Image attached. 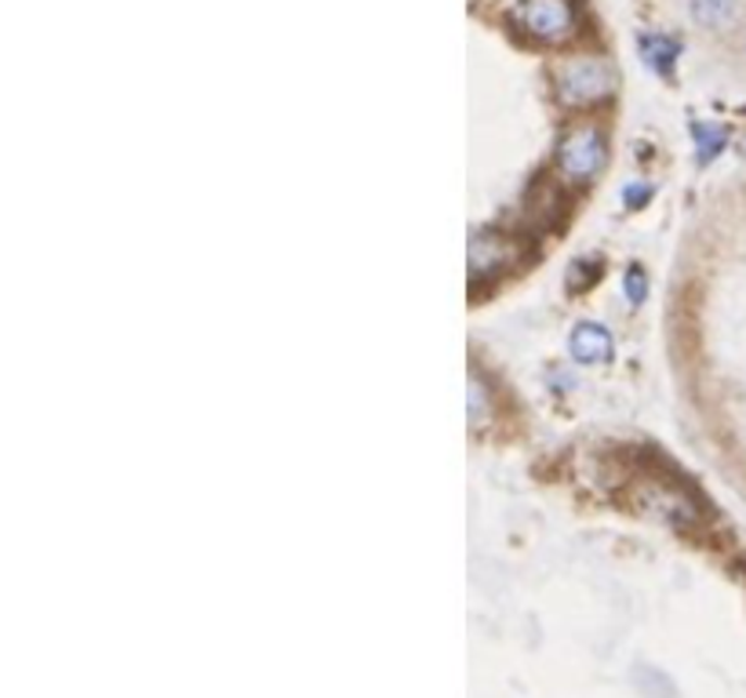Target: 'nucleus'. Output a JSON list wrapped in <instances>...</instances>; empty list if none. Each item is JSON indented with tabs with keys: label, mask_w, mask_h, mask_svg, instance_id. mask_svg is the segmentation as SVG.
<instances>
[{
	"label": "nucleus",
	"mask_w": 746,
	"mask_h": 698,
	"mask_svg": "<svg viewBox=\"0 0 746 698\" xmlns=\"http://www.w3.org/2000/svg\"><path fill=\"white\" fill-rule=\"evenodd\" d=\"M554 88L565 106H594L616 91V69L600 55H572L554 69Z\"/></svg>",
	"instance_id": "nucleus-1"
},
{
	"label": "nucleus",
	"mask_w": 746,
	"mask_h": 698,
	"mask_svg": "<svg viewBox=\"0 0 746 698\" xmlns=\"http://www.w3.org/2000/svg\"><path fill=\"white\" fill-rule=\"evenodd\" d=\"M605 164H608V135L600 131V124L594 120L572 124L565 131L561 145H557V172H561V179L572 186H586L605 172Z\"/></svg>",
	"instance_id": "nucleus-2"
},
{
	"label": "nucleus",
	"mask_w": 746,
	"mask_h": 698,
	"mask_svg": "<svg viewBox=\"0 0 746 698\" xmlns=\"http://www.w3.org/2000/svg\"><path fill=\"white\" fill-rule=\"evenodd\" d=\"M576 8L572 0H521L517 4V26L532 40L561 45L576 34Z\"/></svg>",
	"instance_id": "nucleus-3"
},
{
	"label": "nucleus",
	"mask_w": 746,
	"mask_h": 698,
	"mask_svg": "<svg viewBox=\"0 0 746 698\" xmlns=\"http://www.w3.org/2000/svg\"><path fill=\"white\" fill-rule=\"evenodd\" d=\"M466 263H470V277L484 280L495 277L503 263H510V244L500 233H473L470 248H466Z\"/></svg>",
	"instance_id": "nucleus-4"
},
{
	"label": "nucleus",
	"mask_w": 746,
	"mask_h": 698,
	"mask_svg": "<svg viewBox=\"0 0 746 698\" xmlns=\"http://www.w3.org/2000/svg\"><path fill=\"white\" fill-rule=\"evenodd\" d=\"M637 51L652 69L662 73V77H670L673 62H678V55H681V40L670 37V34H645V37H637Z\"/></svg>",
	"instance_id": "nucleus-5"
},
{
	"label": "nucleus",
	"mask_w": 746,
	"mask_h": 698,
	"mask_svg": "<svg viewBox=\"0 0 746 698\" xmlns=\"http://www.w3.org/2000/svg\"><path fill=\"white\" fill-rule=\"evenodd\" d=\"M568 350H572V357L583 364L605 360L608 350H612V335H608L600 325H579L572 331V339H568Z\"/></svg>",
	"instance_id": "nucleus-6"
},
{
	"label": "nucleus",
	"mask_w": 746,
	"mask_h": 698,
	"mask_svg": "<svg viewBox=\"0 0 746 698\" xmlns=\"http://www.w3.org/2000/svg\"><path fill=\"white\" fill-rule=\"evenodd\" d=\"M688 15L696 18L699 26L721 29V26L735 23V15H739V0H688Z\"/></svg>",
	"instance_id": "nucleus-7"
},
{
	"label": "nucleus",
	"mask_w": 746,
	"mask_h": 698,
	"mask_svg": "<svg viewBox=\"0 0 746 698\" xmlns=\"http://www.w3.org/2000/svg\"><path fill=\"white\" fill-rule=\"evenodd\" d=\"M692 139H696V161L699 164L713 161L724 150V142H729V139H724V131L713 128V124H707V120L692 124Z\"/></svg>",
	"instance_id": "nucleus-8"
},
{
	"label": "nucleus",
	"mask_w": 746,
	"mask_h": 698,
	"mask_svg": "<svg viewBox=\"0 0 746 698\" xmlns=\"http://www.w3.org/2000/svg\"><path fill=\"white\" fill-rule=\"evenodd\" d=\"M466 415H470L473 426L484 422V415H489V393H484V382L473 375L470 385H466Z\"/></svg>",
	"instance_id": "nucleus-9"
},
{
	"label": "nucleus",
	"mask_w": 746,
	"mask_h": 698,
	"mask_svg": "<svg viewBox=\"0 0 746 698\" xmlns=\"http://www.w3.org/2000/svg\"><path fill=\"white\" fill-rule=\"evenodd\" d=\"M645 288H648L645 274H641L637 266H630V269H627V299H630V302H641V299H645Z\"/></svg>",
	"instance_id": "nucleus-10"
},
{
	"label": "nucleus",
	"mask_w": 746,
	"mask_h": 698,
	"mask_svg": "<svg viewBox=\"0 0 746 698\" xmlns=\"http://www.w3.org/2000/svg\"><path fill=\"white\" fill-rule=\"evenodd\" d=\"M648 196H652V186H648V182H645V186H641V182L627 186V204H630V207H641V204L648 201Z\"/></svg>",
	"instance_id": "nucleus-11"
}]
</instances>
